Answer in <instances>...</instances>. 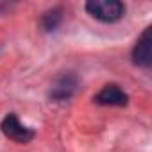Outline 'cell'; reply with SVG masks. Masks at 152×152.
Wrapping results in <instances>:
<instances>
[{
	"instance_id": "cell-4",
	"label": "cell",
	"mask_w": 152,
	"mask_h": 152,
	"mask_svg": "<svg viewBox=\"0 0 152 152\" xmlns=\"http://www.w3.org/2000/svg\"><path fill=\"white\" fill-rule=\"evenodd\" d=\"M95 102L100 106H127L129 97L118 84H106L95 95Z\"/></svg>"
},
{
	"instance_id": "cell-6",
	"label": "cell",
	"mask_w": 152,
	"mask_h": 152,
	"mask_svg": "<svg viewBox=\"0 0 152 152\" xmlns=\"http://www.w3.org/2000/svg\"><path fill=\"white\" fill-rule=\"evenodd\" d=\"M61 20H63V9L61 7H54V9H50V11H47L43 15L41 23H43L45 31H56L57 25L61 23Z\"/></svg>"
},
{
	"instance_id": "cell-2",
	"label": "cell",
	"mask_w": 152,
	"mask_h": 152,
	"mask_svg": "<svg viewBox=\"0 0 152 152\" xmlns=\"http://www.w3.org/2000/svg\"><path fill=\"white\" fill-rule=\"evenodd\" d=\"M0 129H2V132L6 134V138L13 140V141H16V143H29V141L34 138V131L29 129V127H25V125L18 120V116H16L15 113H9V115L2 120Z\"/></svg>"
},
{
	"instance_id": "cell-5",
	"label": "cell",
	"mask_w": 152,
	"mask_h": 152,
	"mask_svg": "<svg viewBox=\"0 0 152 152\" xmlns=\"http://www.w3.org/2000/svg\"><path fill=\"white\" fill-rule=\"evenodd\" d=\"M75 90H77V77L73 73H63L52 84L50 97L54 100H66L73 95Z\"/></svg>"
},
{
	"instance_id": "cell-1",
	"label": "cell",
	"mask_w": 152,
	"mask_h": 152,
	"mask_svg": "<svg viewBox=\"0 0 152 152\" xmlns=\"http://www.w3.org/2000/svg\"><path fill=\"white\" fill-rule=\"evenodd\" d=\"M86 11L104 23H113L124 16L125 6L118 0H90L86 4Z\"/></svg>"
},
{
	"instance_id": "cell-3",
	"label": "cell",
	"mask_w": 152,
	"mask_h": 152,
	"mask_svg": "<svg viewBox=\"0 0 152 152\" xmlns=\"http://www.w3.org/2000/svg\"><path fill=\"white\" fill-rule=\"evenodd\" d=\"M132 61L141 68H148L152 64V27H147L136 41V47L132 50Z\"/></svg>"
}]
</instances>
